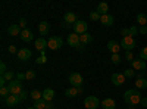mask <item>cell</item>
Returning a JSON list of instances; mask_svg holds the SVG:
<instances>
[{
    "label": "cell",
    "instance_id": "obj_1",
    "mask_svg": "<svg viewBox=\"0 0 147 109\" xmlns=\"http://www.w3.org/2000/svg\"><path fill=\"white\" fill-rule=\"evenodd\" d=\"M141 94L137 89H131V90H127L124 93V102L131 105V106H136L138 103H141Z\"/></svg>",
    "mask_w": 147,
    "mask_h": 109
},
{
    "label": "cell",
    "instance_id": "obj_2",
    "mask_svg": "<svg viewBox=\"0 0 147 109\" xmlns=\"http://www.w3.org/2000/svg\"><path fill=\"white\" fill-rule=\"evenodd\" d=\"M137 47V41L134 37H122L121 40V49H124L125 52H132Z\"/></svg>",
    "mask_w": 147,
    "mask_h": 109
},
{
    "label": "cell",
    "instance_id": "obj_3",
    "mask_svg": "<svg viewBox=\"0 0 147 109\" xmlns=\"http://www.w3.org/2000/svg\"><path fill=\"white\" fill-rule=\"evenodd\" d=\"M63 44V40L60 37H56V35H53V37H50L47 40V49L50 50H59L60 47H62Z\"/></svg>",
    "mask_w": 147,
    "mask_h": 109
},
{
    "label": "cell",
    "instance_id": "obj_4",
    "mask_svg": "<svg viewBox=\"0 0 147 109\" xmlns=\"http://www.w3.org/2000/svg\"><path fill=\"white\" fill-rule=\"evenodd\" d=\"M72 27H74V32L78 34V35H82V34L87 32V30H88V24L85 22V21H77Z\"/></svg>",
    "mask_w": 147,
    "mask_h": 109
},
{
    "label": "cell",
    "instance_id": "obj_5",
    "mask_svg": "<svg viewBox=\"0 0 147 109\" xmlns=\"http://www.w3.org/2000/svg\"><path fill=\"white\" fill-rule=\"evenodd\" d=\"M84 106H85V109H97L100 106V100L96 96H88L84 100Z\"/></svg>",
    "mask_w": 147,
    "mask_h": 109
},
{
    "label": "cell",
    "instance_id": "obj_6",
    "mask_svg": "<svg viewBox=\"0 0 147 109\" xmlns=\"http://www.w3.org/2000/svg\"><path fill=\"white\" fill-rule=\"evenodd\" d=\"M7 89H9V91H10V94H21L24 90H22V84H21V81L19 80H13V81H10L9 83V86H7Z\"/></svg>",
    "mask_w": 147,
    "mask_h": 109
},
{
    "label": "cell",
    "instance_id": "obj_7",
    "mask_svg": "<svg viewBox=\"0 0 147 109\" xmlns=\"http://www.w3.org/2000/svg\"><path fill=\"white\" fill-rule=\"evenodd\" d=\"M69 83L72 87H81L82 84V75L80 72H71L69 74Z\"/></svg>",
    "mask_w": 147,
    "mask_h": 109
},
{
    "label": "cell",
    "instance_id": "obj_8",
    "mask_svg": "<svg viewBox=\"0 0 147 109\" xmlns=\"http://www.w3.org/2000/svg\"><path fill=\"white\" fill-rule=\"evenodd\" d=\"M110 80H112V83L115 84L116 87H121L122 84L125 83V75L121 74V72H115V74L110 75Z\"/></svg>",
    "mask_w": 147,
    "mask_h": 109
},
{
    "label": "cell",
    "instance_id": "obj_9",
    "mask_svg": "<svg viewBox=\"0 0 147 109\" xmlns=\"http://www.w3.org/2000/svg\"><path fill=\"white\" fill-rule=\"evenodd\" d=\"M106 47H107L110 52H112V55H116V53H119V50H121V43H118L116 40H110Z\"/></svg>",
    "mask_w": 147,
    "mask_h": 109
},
{
    "label": "cell",
    "instance_id": "obj_10",
    "mask_svg": "<svg viewBox=\"0 0 147 109\" xmlns=\"http://www.w3.org/2000/svg\"><path fill=\"white\" fill-rule=\"evenodd\" d=\"M100 22L103 24L105 27H110V25H113L115 18H113V15L106 14V15H102V16H100Z\"/></svg>",
    "mask_w": 147,
    "mask_h": 109
},
{
    "label": "cell",
    "instance_id": "obj_11",
    "mask_svg": "<svg viewBox=\"0 0 147 109\" xmlns=\"http://www.w3.org/2000/svg\"><path fill=\"white\" fill-rule=\"evenodd\" d=\"M34 46H35V49H37V50L43 52V50L47 49V40H46L44 37H40V39H37V40L34 41Z\"/></svg>",
    "mask_w": 147,
    "mask_h": 109
},
{
    "label": "cell",
    "instance_id": "obj_12",
    "mask_svg": "<svg viewBox=\"0 0 147 109\" xmlns=\"http://www.w3.org/2000/svg\"><path fill=\"white\" fill-rule=\"evenodd\" d=\"M80 43H81V41H80V35H78V34L74 32V34H69V35H68V44H69L71 47H74V49H75Z\"/></svg>",
    "mask_w": 147,
    "mask_h": 109
},
{
    "label": "cell",
    "instance_id": "obj_13",
    "mask_svg": "<svg viewBox=\"0 0 147 109\" xmlns=\"http://www.w3.org/2000/svg\"><path fill=\"white\" fill-rule=\"evenodd\" d=\"M21 32H22V30H21V27L18 25V24L9 25V28H7V34L12 35V37H18V35H21Z\"/></svg>",
    "mask_w": 147,
    "mask_h": 109
},
{
    "label": "cell",
    "instance_id": "obj_14",
    "mask_svg": "<svg viewBox=\"0 0 147 109\" xmlns=\"http://www.w3.org/2000/svg\"><path fill=\"white\" fill-rule=\"evenodd\" d=\"M81 93H82V89H81V87H69V89H66V91H65L66 97H77V96L81 94Z\"/></svg>",
    "mask_w": 147,
    "mask_h": 109
},
{
    "label": "cell",
    "instance_id": "obj_15",
    "mask_svg": "<svg viewBox=\"0 0 147 109\" xmlns=\"http://www.w3.org/2000/svg\"><path fill=\"white\" fill-rule=\"evenodd\" d=\"M21 40L22 41H25V43H30V41H32V31L31 30H28V28H25V30H22V32H21Z\"/></svg>",
    "mask_w": 147,
    "mask_h": 109
},
{
    "label": "cell",
    "instance_id": "obj_16",
    "mask_svg": "<svg viewBox=\"0 0 147 109\" xmlns=\"http://www.w3.org/2000/svg\"><path fill=\"white\" fill-rule=\"evenodd\" d=\"M18 59L22 60V62H25V60L31 59V50L30 49H21L18 52Z\"/></svg>",
    "mask_w": 147,
    "mask_h": 109
},
{
    "label": "cell",
    "instance_id": "obj_17",
    "mask_svg": "<svg viewBox=\"0 0 147 109\" xmlns=\"http://www.w3.org/2000/svg\"><path fill=\"white\" fill-rule=\"evenodd\" d=\"M63 22L66 25H71V24H75L77 22V15L74 12H66L65 16H63Z\"/></svg>",
    "mask_w": 147,
    "mask_h": 109
},
{
    "label": "cell",
    "instance_id": "obj_18",
    "mask_svg": "<svg viewBox=\"0 0 147 109\" xmlns=\"http://www.w3.org/2000/svg\"><path fill=\"white\" fill-rule=\"evenodd\" d=\"M102 106H103V109H115L116 108V102L112 97H106V99H103Z\"/></svg>",
    "mask_w": 147,
    "mask_h": 109
},
{
    "label": "cell",
    "instance_id": "obj_19",
    "mask_svg": "<svg viewBox=\"0 0 147 109\" xmlns=\"http://www.w3.org/2000/svg\"><path fill=\"white\" fill-rule=\"evenodd\" d=\"M19 102H21V99H19V96H16V94H10L9 97L6 99V105H7V106H10V108L16 106Z\"/></svg>",
    "mask_w": 147,
    "mask_h": 109
},
{
    "label": "cell",
    "instance_id": "obj_20",
    "mask_svg": "<svg viewBox=\"0 0 147 109\" xmlns=\"http://www.w3.org/2000/svg\"><path fill=\"white\" fill-rule=\"evenodd\" d=\"M132 69L134 71H143V69H146V60H143V59H136L132 62Z\"/></svg>",
    "mask_w": 147,
    "mask_h": 109
},
{
    "label": "cell",
    "instance_id": "obj_21",
    "mask_svg": "<svg viewBox=\"0 0 147 109\" xmlns=\"http://www.w3.org/2000/svg\"><path fill=\"white\" fill-rule=\"evenodd\" d=\"M55 97V90L53 89H44L43 91V99L46 102H52V99Z\"/></svg>",
    "mask_w": 147,
    "mask_h": 109
},
{
    "label": "cell",
    "instance_id": "obj_22",
    "mask_svg": "<svg viewBox=\"0 0 147 109\" xmlns=\"http://www.w3.org/2000/svg\"><path fill=\"white\" fill-rule=\"evenodd\" d=\"M49 30H50V25H49V22H46V21L40 22V25H38V32H40V35H47Z\"/></svg>",
    "mask_w": 147,
    "mask_h": 109
},
{
    "label": "cell",
    "instance_id": "obj_23",
    "mask_svg": "<svg viewBox=\"0 0 147 109\" xmlns=\"http://www.w3.org/2000/svg\"><path fill=\"white\" fill-rule=\"evenodd\" d=\"M96 12H99L100 15H106L107 12H109V5L105 3V2L99 3V5H97V7H96Z\"/></svg>",
    "mask_w": 147,
    "mask_h": 109
},
{
    "label": "cell",
    "instance_id": "obj_24",
    "mask_svg": "<svg viewBox=\"0 0 147 109\" xmlns=\"http://www.w3.org/2000/svg\"><path fill=\"white\" fill-rule=\"evenodd\" d=\"M136 89H137V90H144V89H147V80H146L144 77L136 80Z\"/></svg>",
    "mask_w": 147,
    "mask_h": 109
},
{
    "label": "cell",
    "instance_id": "obj_25",
    "mask_svg": "<svg viewBox=\"0 0 147 109\" xmlns=\"http://www.w3.org/2000/svg\"><path fill=\"white\" fill-rule=\"evenodd\" d=\"M93 40H94V39H93V35H91V34H88V32H85V34L80 35V41H81L84 46H85V44H90Z\"/></svg>",
    "mask_w": 147,
    "mask_h": 109
},
{
    "label": "cell",
    "instance_id": "obj_26",
    "mask_svg": "<svg viewBox=\"0 0 147 109\" xmlns=\"http://www.w3.org/2000/svg\"><path fill=\"white\" fill-rule=\"evenodd\" d=\"M30 97H31L34 102L40 100V99H43V91H40V90H32V93L30 94Z\"/></svg>",
    "mask_w": 147,
    "mask_h": 109
},
{
    "label": "cell",
    "instance_id": "obj_27",
    "mask_svg": "<svg viewBox=\"0 0 147 109\" xmlns=\"http://www.w3.org/2000/svg\"><path fill=\"white\" fill-rule=\"evenodd\" d=\"M34 109H47V102L44 99H40V100H37L34 102Z\"/></svg>",
    "mask_w": 147,
    "mask_h": 109
},
{
    "label": "cell",
    "instance_id": "obj_28",
    "mask_svg": "<svg viewBox=\"0 0 147 109\" xmlns=\"http://www.w3.org/2000/svg\"><path fill=\"white\" fill-rule=\"evenodd\" d=\"M136 19H137V22H138V25L146 27V24H147V15H146V14H138Z\"/></svg>",
    "mask_w": 147,
    "mask_h": 109
},
{
    "label": "cell",
    "instance_id": "obj_29",
    "mask_svg": "<svg viewBox=\"0 0 147 109\" xmlns=\"http://www.w3.org/2000/svg\"><path fill=\"white\" fill-rule=\"evenodd\" d=\"M122 74L125 75V78H134V77H136V71H134L132 68H127Z\"/></svg>",
    "mask_w": 147,
    "mask_h": 109
},
{
    "label": "cell",
    "instance_id": "obj_30",
    "mask_svg": "<svg viewBox=\"0 0 147 109\" xmlns=\"http://www.w3.org/2000/svg\"><path fill=\"white\" fill-rule=\"evenodd\" d=\"M0 96H2V99H7L9 97V96H10V91H9V89L7 87H2V89H0Z\"/></svg>",
    "mask_w": 147,
    "mask_h": 109
},
{
    "label": "cell",
    "instance_id": "obj_31",
    "mask_svg": "<svg viewBox=\"0 0 147 109\" xmlns=\"http://www.w3.org/2000/svg\"><path fill=\"white\" fill-rule=\"evenodd\" d=\"M2 77H3V78H5L7 83H10V81H13V78H15V74H13L12 71H7L6 74H3Z\"/></svg>",
    "mask_w": 147,
    "mask_h": 109
},
{
    "label": "cell",
    "instance_id": "obj_32",
    "mask_svg": "<svg viewBox=\"0 0 147 109\" xmlns=\"http://www.w3.org/2000/svg\"><path fill=\"white\" fill-rule=\"evenodd\" d=\"M121 60H122V58L119 56V53H116V55H112V58H110V62H112V64H115V65H119V64H121Z\"/></svg>",
    "mask_w": 147,
    "mask_h": 109
},
{
    "label": "cell",
    "instance_id": "obj_33",
    "mask_svg": "<svg viewBox=\"0 0 147 109\" xmlns=\"http://www.w3.org/2000/svg\"><path fill=\"white\" fill-rule=\"evenodd\" d=\"M100 14H99V12H91V14H90V19L91 21H100Z\"/></svg>",
    "mask_w": 147,
    "mask_h": 109
},
{
    "label": "cell",
    "instance_id": "obj_34",
    "mask_svg": "<svg viewBox=\"0 0 147 109\" xmlns=\"http://www.w3.org/2000/svg\"><path fill=\"white\" fill-rule=\"evenodd\" d=\"M134 35H138V28L136 25L129 27V37H134Z\"/></svg>",
    "mask_w": 147,
    "mask_h": 109
},
{
    "label": "cell",
    "instance_id": "obj_35",
    "mask_svg": "<svg viewBox=\"0 0 147 109\" xmlns=\"http://www.w3.org/2000/svg\"><path fill=\"white\" fill-rule=\"evenodd\" d=\"M25 77H27V80H30V81L34 80V78H35V71H32V69H31V71H27V72H25Z\"/></svg>",
    "mask_w": 147,
    "mask_h": 109
},
{
    "label": "cell",
    "instance_id": "obj_36",
    "mask_svg": "<svg viewBox=\"0 0 147 109\" xmlns=\"http://www.w3.org/2000/svg\"><path fill=\"white\" fill-rule=\"evenodd\" d=\"M35 62L38 64V65H43V64H46L47 62V56H38L35 59Z\"/></svg>",
    "mask_w": 147,
    "mask_h": 109
},
{
    "label": "cell",
    "instance_id": "obj_37",
    "mask_svg": "<svg viewBox=\"0 0 147 109\" xmlns=\"http://www.w3.org/2000/svg\"><path fill=\"white\" fill-rule=\"evenodd\" d=\"M140 59H143V60L147 59V47H143L140 50Z\"/></svg>",
    "mask_w": 147,
    "mask_h": 109
},
{
    "label": "cell",
    "instance_id": "obj_38",
    "mask_svg": "<svg viewBox=\"0 0 147 109\" xmlns=\"http://www.w3.org/2000/svg\"><path fill=\"white\" fill-rule=\"evenodd\" d=\"M7 50H9V53H12V55H15V53L18 55V52H19V50L16 49V47H15L13 44H10V46L7 47Z\"/></svg>",
    "mask_w": 147,
    "mask_h": 109
},
{
    "label": "cell",
    "instance_id": "obj_39",
    "mask_svg": "<svg viewBox=\"0 0 147 109\" xmlns=\"http://www.w3.org/2000/svg\"><path fill=\"white\" fill-rule=\"evenodd\" d=\"M18 25L21 27V30H25V27H27V21H25V18H21Z\"/></svg>",
    "mask_w": 147,
    "mask_h": 109
},
{
    "label": "cell",
    "instance_id": "obj_40",
    "mask_svg": "<svg viewBox=\"0 0 147 109\" xmlns=\"http://www.w3.org/2000/svg\"><path fill=\"white\" fill-rule=\"evenodd\" d=\"M125 59L129 60V62H134V55H132V52H125Z\"/></svg>",
    "mask_w": 147,
    "mask_h": 109
},
{
    "label": "cell",
    "instance_id": "obj_41",
    "mask_svg": "<svg viewBox=\"0 0 147 109\" xmlns=\"http://www.w3.org/2000/svg\"><path fill=\"white\" fill-rule=\"evenodd\" d=\"M15 77H16V80H19V81L27 80V77H25V74H24V72H18V74H15Z\"/></svg>",
    "mask_w": 147,
    "mask_h": 109
},
{
    "label": "cell",
    "instance_id": "obj_42",
    "mask_svg": "<svg viewBox=\"0 0 147 109\" xmlns=\"http://www.w3.org/2000/svg\"><path fill=\"white\" fill-rule=\"evenodd\" d=\"M19 96V99H21V102H24V100H27L28 99V93L27 91H22L21 94H18Z\"/></svg>",
    "mask_w": 147,
    "mask_h": 109
},
{
    "label": "cell",
    "instance_id": "obj_43",
    "mask_svg": "<svg viewBox=\"0 0 147 109\" xmlns=\"http://www.w3.org/2000/svg\"><path fill=\"white\" fill-rule=\"evenodd\" d=\"M121 35L128 37V35H129V27H128V28H122V30H121Z\"/></svg>",
    "mask_w": 147,
    "mask_h": 109
},
{
    "label": "cell",
    "instance_id": "obj_44",
    "mask_svg": "<svg viewBox=\"0 0 147 109\" xmlns=\"http://www.w3.org/2000/svg\"><path fill=\"white\" fill-rule=\"evenodd\" d=\"M0 72H2V75H3V74H6V72H7V69H6V65H5V62H2V64H0Z\"/></svg>",
    "mask_w": 147,
    "mask_h": 109
},
{
    "label": "cell",
    "instance_id": "obj_45",
    "mask_svg": "<svg viewBox=\"0 0 147 109\" xmlns=\"http://www.w3.org/2000/svg\"><path fill=\"white\" fill-rule=\"evenodd\" d=\"M138 32H140V34H143V35H144V34H147V27H140V28H138Z\"/></svg>",
    "mask_w": 147,
    "mask_h": 109
},
{
    "label": "cell",
    "instance_id": "obj_46",
    "mask_svg": "<svg viewBox=\"0 0 147 109\" xmlns=\"http://www.w3.org/2000/svg\"><path fill=\"white\" fill-rule=\"evenodd\" d=\"M84 47H85V46H84L82 43H80V44L75 47V49H77V50H80V52H84Z\"/></svg>",
    "mask_w": 147,
    "mask_h": 109
},
{
    "label": "cell",
    "instance_id": "obj_47",
    "mask_svg": "<svg viewBox=\"0 0 147 109\" xmlns=\"http://www.w3.org/2000/svg\"><path fill=\"white\" fill-rule=\"evenodd\" d=\"M6 83H7V81H6V80H5L3 77L0 78V86H2V87H6Z\"/></svg>",
    "mask_w": 147,
    "mask_h": 109
},
{
    "label": "cell",
    "instance_id": "obj_48",
    "mask_svg": "<svg viewBox=\"0 0 147 109\" xmlns=\"http://www.w3.org/2000/svg\"><path fill=\"white\" fill-rule=\"evenodd\" d=\"M141 105H143V106H147V97H143V99H141Z\"/></svg>",
    "mask_w": 147,
    "mask_h": 109
},
{
    "label": "cell",
    "instance_id": "obj_49",
    "mask_svg": "<svg viewBox=\"0 0 147 109\" xmlns=\"http://www.w3.org/2000/svg\"><path fill=\"white\" fill-rule=\"evenodd\" d=\"M27 109H34V106H31V108H27Z\"/></svg>",
    "mask_w": 147,
    "mask_h": 109
}]
</instances>
